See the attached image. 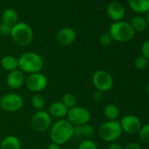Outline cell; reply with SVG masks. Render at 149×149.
<instances>
[{
    "instance_id": "1",
    "label": "cell",
    "mask_w": 149,
    "mask_h": 149,
    "mask_svg": "<svg viewBox=\"0 0 149 149\" xmlns=\"http://www.w3.org/2000/svg\"><path fill=\"white\" fill-rule=\"evenodd\" d=\"M50 139L58 145L67 143L73 137V125L67 119H58L50 127Z\"/></svg>"
},
{
    "instance_id": "2",
    "label": "cell",
    "mask_w": 149,
    "mask_h": 149,
    "mask_svg": "<svg viewBox=\"0 0 149 149\" xmlns=\"http://www.w3.org/2000/svg\"><path fill=\"white\" fill-rule=\"evenodd\" d=\"M19 68L27 74H34L40 72L43 68L44 62L41 56L34 52L24 53L18 59Z\"/></svg>"
},
{
    "instance_id": "3",
    "label": "cell",
    "mask_w": 149,
    "mask_h": 149,
    "mask_svg": "<svg viewBox=\"0 0 149 149\" xmlns=\"http://www.w3.org/2000/svg\"><path fill=\"white\" fill-rule=\"evenodd\" d=\"M109 33L112 40L119 42H126L133 38L135 32L130 23L125 21H117L111 26Z\"/></svg>"
},
{
    "instance_id": "4",
    "label": "cell",
    "mask_w": 149,
    "mask_h": 149,
    "mask_svg": "<svg viewBox=\"0 0 149 149\" xmlns=\"http://www.w3.org/2000/svg\"><path fill=\"white\" fill-rule=\"evenodd\" d=\"M11 37L13 40L19 46L29 45L33 38L32 28L26 23H17L12 28Z\"/></svg>"
},
{
    "instance_id": "5",
    "label": "cell",
    "mask_w": 149,
    "mask_h": 149,
    "mask_svg": "<svg viewBox=\"0 0 149 149\" xmlns=\"http://www.w3.org/2000/svg\"><path fill=\"white\" fill-rule=\"evenodd\" d=\"M122 129L118 121H106L98 128V135L106 142H114L122 134Z\"/></svg>"
},
{
    "instance_id": "6",
    "label": "cell",
    "mask_w": 149,
    "mask_h": 149,
    "mask_svg": "<svg viewBox=\"0 0 149 149\" xmlns=\"http://www.w3.org/2000/svg\"><path fill=\"white\" fill-rule=\"evenodd\" d=\"M67 120L73 125H84L89 124L91 116L89 110L82 106H74L68 111L67 113Z\"/></svg>"
},
{
    "instance_id": "7",
    "label": "cell",
    "mask_w": 149,
    "mask_h": 149,
    "mask_svg": "<svg viewBox=\"0 0 149 149\" xmlns=\"http://www.w3.org/2000/svg\"><path fill=\"white\" fill-rule=\"evenodd\" d=\"M92 84L97 89L101 92H107L113 87L114 81L111 74L103 69L97 70L92 76Z\"/></svg>"
},
{
    "instance_id": "8",
    "label": "cell",
    "mask_w": 149,
    "mask_h": 149,
    "mask_svg": "<svg viewBox=\"0 0 149 149\" xmlns=\"http://www.w3.org/2000/svg\"><path fill=\"white\" fill-rule=\"evenodd\" d=\"M24 106L23 97L16 93H7L0 98V107L8 112L18 111Z\"/></svg>"
},
{
    "instance_id": "9",
    "label": "cell",
    "mask_w": 149,
    "mask_h": 149,
    "mask_svg": "<svg viewBox=\"0 0 149 149\" xmlns=\"http://www.w3.org/2000/svg\"><path fill=\"white\" fill-rule=\"evenodd\" d=\"M52 125V118L48 111H38L31 118V126L36 132H44L50 129Z\"/></svg>"
},
{
    "instance_id": "10",
    "label": "cell",
    "mask_w": 149,
    "mask_h": 149,
    "mask_svg": "<svg viewBox=\"0 0 149 149\" xmlns=\"http://www.w3.org/2000/svg\"><path fill=\"white\" fill-rule=\"evenodd\" d=\"M48 81L47 77L41 72L30 74L27 77H26L25 84L26 88L32 92H40L44 91L47 86Z\"/></svg>"
},
{
    "instance_id": "11",
    "label": "cell",
    "mask_w": 149,
    "mask_h": 149,
    "mask_svg": "<svg viewBox=\"0 0 149 149\" xmlns=\"http://www.w3.org/2000/svg\"><path fill=\"white\" fill-rule=\"evenodd\" d=\"M122 131L129 134L138 133L141 128V122L139 118L134 115H125L119 122Z\"/></svg>"
},
{
    "instance_id": "12",
    "label": "cell",
    "mask_w": 149,
    "mask_h": 149,
    "mask_svg": "<svg viewBox=\"0 0 149 149\" xmlns=\"http://www.w3.org/2000/svg\"><path fill=\"white\" fill-rule=\"evenodd\" d=\"M25 82H26L25 73L22 72L20 69H16L12 72H9L6 77V84L13 90L19 89L20 87H22Z\"/></svg>"
},
{
    "instance_id": "13",
    "label": "cell",
    "mask_w": 149,
    "mask_h": 149,
    "mask_svg": "<svg viewBox=\"0 0 149 149\" xmlns=\"http://www.w3.org/2000/svg\"><path fill=\"white\" fill-rule=\"evenodd\" d=\"M77 38L76 32H74L72 28L69 27H65L61 29L58 33L56 40L58 43L61 46H68L72 44L74 40Z\"/></svg>"
},
{
    "instance_id": "14",
    "label": "cell",
    "mask_w": 149,
    "mask_h": 149,
    "mask_svg": "<svg viewBox=\"0 0 149 149\" xmlns=\"http://www.w3.org/2000/svg\"><path fill=\"white\" fill-rule=\"evenodd\" d=\"M107 14L114 21H121L125 16V8L122 4L113 1L107 6Z\"/></svg>"
},
{
    "instance_id": "15",
    "label": "cell",
    "mask_w": 149,
    "mask_h": 149,
    "mask_svg": "<svg viewBox=\"0 0 149 149\" xmlns=\"http://www.w3.org/2000/svg\"><path fill=\"white\" fill-rule=\"evenodd\" d=\"M68 109L61 102H54L51 104L48 109V113L51 118H55L57 119H62L64 117L67 116Z\"/></svg>"
},
{
    "instance_id": "16",
    "label": "cell",
    "mask_w": 149,
    "mask_h": 149,
    "mask_svg": "<svg viewBox=\"0 0 149 149\" xmlns=\"http://www.w3.org/2000/svg\"><path fill=\"white\" fill-rule=\"evenodd\" d=\"M0 149H21L20 139L17 136L8 135L1 141Z\"/></svg>"
},
{
    "instance_id": "17",
    "label": "cell",
    "mask_w": 149,
    "mask_h": 149,
    "mask_svg": "<svg viewBox=\"0 0 149 149\" xmlns=\"http://www.w3.org/2000/svg\"><path fill=\"white\" fill-rule=\"evenodd\" d=\"M127 2L135 13H144L149 11V0H127Z\"/></svg>"
},
{
    "instance_id": "18",
    "label": "cell",
    "mask_w": 149,
    "mask_h": 149,
    "mask_svg": "<svg viewBox=\"0 0 149 149\" xmlns=\"http://www.w3.org/2000/svg\"><path fill=\"white\" fill-rule=\"evenodd\" d=\"M1 66L5 70L9 72L16 70L19 68L18 59H16L13 55H5L1 59Z\"/></svg>"
},
{
    "instance_id": "19",
    "label": "cell",
    "mask_w": 149,
    "mask_h": 149,
    "mask_svg": "<svg viewBox=\"0 0 149 149\" xmlns=\"http://www.w3.org/2000/svg\"><path fill=\"white\" fill-rule=\"evenodd\" d=\"M19 16L18 13L13 9L6 10L2 14V20L4 24H6L10 26H14L18 23Z\"/></svg>"
},
{
    "instance_id": "20",
    "label": "cell",
    "mask_w": 149,
    "mask_h": 149,
    "mask_svg": "<svg viewBox=\"0 0 149 149\" xmlns=\"http://www.w3.org/2000/svg\"><path fill=\"white\" fill-rule=\"evenodd\" d=\"M104 115L108 121H115L119 117V109L113 104H109L104 108Z\"/></svg>"
},
{
    "instance_id": "21",
    "label": "cell",
    "mask_w": 149,
    "mask_h": 149,
    "mask_svg": "<svg viewBox=\"0 0 149 149\" xmlns=\"http://www.w3.org/2000/svg\"><path fill=\"white\" fill-rule=\"evenodd\" d=\"M131 26L132 27L134 32H139L141 33L145 31L147 27V23L145 18L141 16H135L131 19L130 23Z\"/></svg>"
},
{
    "instance_id": "22",
    "label": "cell",
    "mask_w": 149,
    "mask_h": 149,
    "mask_svg": "<svg viewBox=\"0 0 149 149\" xmlns=\"http://www.w3.org/2000/svg\"><path fill=\"white\" fill-rule=\"evenodd\" d=\"M31 104H32V105H33V107L34 109H36L38 111H40V110L43 109V107L46 104V99L42 95H40L39 93H35L32 97Z\"/></svg>"
},
{
    "instance_id": "23",
    "label": "cell",
    "mask_w": 149,
    "mask_h": 149,
    "mask_svg": "<svg viewBox=\"0 0 149 149\" xmlns=\"http://www.w3.org/2000/svg\"><path fill=\"white\" fill-rule=\"evenodd\" d=\"M61 103L69 110L71 108H74V106H77V97H74L73 94H71V93H66L62 97Z\"/></svg>"
},
{
    "instance_id": "24",
    "label": "cell",
    "mask_w": 149,
    "mask_h": 149,
    "mask_svg": "<svg viewBox=\"0 0 149 149\" xmlns=\"http://www.w3.org/2000/svg\"><path fill=\"white\" fill-rule=\"evenodd\" d=\"M138 133L141 142L145 144H149V124L142 125Z\"/></svg>"
},
{
    "instance_id": "25",
    "label": "cell",
    "mask_w": 149,
    "mask_h": 149,
    "mask_svg": "<svg viewBox=\"0 0 149 149\" xmlns=\"http://www.w3.org/2000/svg\"><path fill=\"white\" fill-rule=\"evenodd\" d=\"M134 66L137 69H145L148 66V60L143 55L138 56L134 61Z\"/></svg>"
},
{
    "instance_id": "26",
    "label": "cell",
    "mask_w": 149,
    "mask_h": 149,
    "mask_svg": "<svg viewBox=\"0 0 149 149\" xmlns=\"http://www.w3.org/2000/svg\"><path fill=\"white\" fill-rule=\"evenodd\" d=\"M77 149H97V146L93 140L85 139L79 144Z\"/></svg>"
},
{
    "instance_id": "27",
    "label": "cell",
    "mask_w": 149,
    "mask_h": 149,
    "mask_svg": "<svg viewBox=\"0 0 149 149\" xmlns=\"http://www.w3.org/2000/svg\"><path fill=\"white\" fill-rule=\"evenodd\" d=\"M94 133V128L91 125L86 124L82 125V136L85 137H91Z\"/></svg>"
},
{
    "instance_id": "28",
    "label": "cell",
    "mask_w": 149,
    "mask_h": 149,
    "mask_svg": "<svg viewBox=\"0 0 149 149\" xmlns=\"http://www.w3.org/2000/svg\"><path fill=\"white\" fill-rule=\"evenodd\" d=\"M100 43L103 45V46H109L111 44L112 42V38L111 36V34L109 33H103L101 36H100Z\"/></svg>"
},
{
    "instance_id": "29",
    "label": "cell",
    "mask_w": 149,
    "mask_h": 149,
    "mask_svg": "<svg viewBox=\"0 0 149 149\" xmlns=\"http://www.w3.org/2000/svg\"><path fill=\"white\" fill-rule=\"evenodd\" d=\"M12 26L6 25V24H0V34L3 35V36H8L11 35L12 33Z\"/></svg>"
},
{
    "instance_id": "30",
    "label": "cell",
    "mask_w": 149,
    "mask_h": 149,
    "mask_svg": "<svg viewBox=\"0 0 149 149\" xmlns=\"http://www.w3.org/2000/svg\"><path fill=\"white\" fill-rule=\"evenodd\" d=\"M141 55L149 60V40H146L141 46Z\"/></svg>"
},
{
    "instance_id": "31",
    "label": "cell",
    "mask_w": 149,
    "mask_h": 149,
    "mask_svg": "<svg viewBox=\"0 0 149 149\" xmlns=\"http://www.w3.org/2000/svg\"><path fill=\"white\" fill-rule=\"evenodd\" d=\"M103 96H104V93L99 91H96L93 95H92V97H93V100L95 102H100L103 98Z\"/></svg>"
},
{
    "instance_id": "32",
    "label": "cell",
    "mask_w": 149,
    "mask_h": 149,
    "mask_svg": "<svg viewBox=\"0 0 149 149\" xmlns=\"http://www.w3.org/2000/svg\"><path fill=\"white\" fill-rule=\"evenodd\" d=\"M73 136H77V137L82 136V126L80 125L73 126Z\"/></svg>"
},
{
    "instance_id": "33",
    "label": "cell",
    "mask_w": 149,
    "mask_h": 149,
    "mask_svg": "<svg viewBox=\"0 0 149 149\" xmlns=\"http://www.w3.org/2000/svg\"><path fill=\"white\" fill-rule=\"evenodd\" d=\"M124 149H141V146L139 144H138L136 142H131V143H128L124 147Z\"/></svg>"
},
{
    "instance_id": "34",
    "label": "cell",
    "mask_w": 149,
    "mask_h": 149,
    "mask_svg": "<svg viewBox=\"0 0 149 149\" xmlns=\"http://www.w3.org/2000/svg\"><path fill=\"white\" fill-rule=\"evenodd\" d=\"M108 149H124V147L118 142H111Z\"/></svg>"
},
{
    "instance_id": "35",
    "label": "cell",
    "mask_w": 149,
    "mask_h": 149,
    "mask_svg": "<svg viewBox=\"0 0 149 149\" xmlns=\"http://www.w3.org/2000/svg\"><path fill=\"white\" fill-rule=\"evenodd\" d=\"M47 149H61V147H60V145L54 143V142H51L50 144H48Z\"/></svg>"
},
{
    "instance_id": "36",
    "label": "cell",
    "mask_w": 149,
    "mask_h": 149,
    "mask_svg": "<svg viewBox=\"0 0 149 149\" xmlns=\"http://www.w3.org/2000/svg\"><path fill=\"white\" fill-rule=\"evenodd\" d=\"M146 23H147V26H149V11L147 12V15H146Z\"/></svg>"
},
{
    "instance_id": "37",
    "label": "cell",
    "mask_w": 149,
    "mask_h": 149,
    "mask_svg": "<svg viewBox=\"0 0 149 149\" xmlns=\"http://www.w3.org/2000/svg\"><path fill=\"white\" fill-rule=\"evenodd\" d=\"M146 91H147V93H148V95H149V84H148V85H147V87H146Z\"/></svg>"
},
{
    "instance_id": "38",
    "label": "cell",
    "mask_w": 149,
    "mask_h": 149,
    "mask_svg": "<svg viewBox=\"0 0 149 149\" xmlns=\"http://www.w3.org/2000/svg\"><path fill=\"white\" fill-rule=\"evenodd\" d=\"M61 149H69V148H67V147H64V148H61Z\"/></svg>"
}]
</instances>
